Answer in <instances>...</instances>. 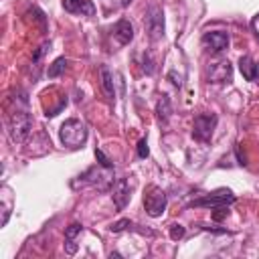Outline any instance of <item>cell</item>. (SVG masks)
Masks as SVG:
<instances>
[{
  "label": "cell",
  "mask_w": 259,
  "mask_h": 259,
  "mask_svg": "<svg viewBox=\"0 0 259 259\" xmlns=\"http://www.w3.org/2000/svg\"><path fill=\"white\" fill-rule=\"evenodd\" d=\"M59 136H61V142L67 148H81L85 144V140H87V125L77 117L65 119L61 123Z\"/></svg>",
  "instance_id": "1"
},
{
  "label": "cell",
  "mask_w": 259,
  "mask_h": 259,
  "mask_svg": "<svg viewBox=\"0 0 259 259\" xmlns=\"http://www.w3.org/2000/svg\"><path fill=\"white\" fill-rule=\"evenodd\" d=\"M30 130H32V117L26 109H22V111L16 109L8 117V136L14 144H22L30 136Z\"/></svg>",
  "instance_id": "2"
},
{
  "label": "cell",
  "mask_w": 259,
  "mask_h": 259,
  "mask_svg": "<svg viewBox=\"0 0 259 259\" xmlns=\"http://www.w3.org/2000/svg\"><path fill=\"white\" fill-rule=\"evenodd\" d=\"M113 176V172H111V168H97V166H93V168H89L85 174H81L71 186L73 188H79V186H95V188H99V190H105L109 184H111V178Z\"/></svg>",
  "instance_id": "3"
},
{
  "label": "cell",
  "mask_w": 259,
  "mask_h": 259,
  "mask_svg": "<svg viewBox=\"0 0 259 259\" xmlns=\"http://www.w3.org/2000/svg\"><path fill=\"white\" fill-rule=\"evenodd\" d=\"M166 192L160 188V186H148L146 192H144V206H146V212L150 217H162V212L166 210Z\"/></svg>",
  "instance_id": "4"
},
{
  "label": "cell",
  "mask_w": 259,
  "mask_h": 259,
  "mask_svg": "<svg viewBox=\"0 0 259 259\" xmlns=\"http://www.w3.org/2000/svg\"><path fill=\"white\" fill-rule=\"evenodd\" d=\"M235 202V194L229 190V188H221L217 192H210V194H204L200 198H194L190 202V206H196V208H219V206H229Z\"/></svg>",
  "instance_id": "5"
},
{
  "label": "cell",
  "mask_w": 259,
  "mask_h": 259,
  "mask_svg": "<svg viewBox=\"0 0 259 259\" xmlns=\"http://www.w3.org/2000/svg\"><path fill=\"white\" fill-rule=\"evenodd\" d=\"M146 28H148V36L152 42L160 40L164 36V12L162 8L152 2L148 6V12H146Z\"/></svg>",
  "instance_id": "6"
},
{
  "label": "cell",
  "mask_w": 259,
  "mask_h": 259,
  "mask_svg": "<svg viewBox=\"0 0 259 259\" xmlns=\"http://www.w3.org/2000/svg\"><path fill=\"white\" fill-rule=\"evenodd\" d=\"M217 127V115L214 113H198L194 117L192 125V136L198 142H208L212 138V132Z\"/></svg>",
  "instance_id": "7"
},
{
  "label": "cell",
  "mask_w": 259,
  "mask_h": 259,
  "mask_svg": "<svg viewBox=\"0 0 259 259\" xmlns=\"http://www.w3.org/2000/svg\"><path fill=\"white\" fill-rule=\"evenodd\" d=\"M208 81L210 83H229L233 81V67L227 59H219L208 67Z\"/></svg>",
  "instance_id": "8"
},
{
  "label": "cell",
  "mask_w": 259,
  "mask_h": 259,
  "mask_svg": "<svg viewBox=\"0 0 259 259\" xmlns=\"http://www.w3.org/2000/svg\"><path fill=\"white\" fill-rule=\"evenodd\" d=\"M111 198H113V204L117 206V210H123L132 198L130 194V182L125 178H119L113 186H111Z\"/></svg>",
  "instance_id": "9"
},
{
  "label": "cell",
  "mask_w": 259,
  "mask_h": 259,
  "mask_svg": "<svg viewBox=\"0 0 259 259\" xmlns=\"http://www.w3.org/2000/svg\"><path fill=\"white\" fill-rule=\"evenodd\" d=\"M202 45L212 53H221L229 47V34L223 30H210L202 36Z\"/></svg>",
  "instance_id": "10"
},
{
  "label": "cell",
  "mask_w": 259,
  "mask_h": 259,
  "mask_svg": "<svg viewBox=\"0 0 259 259\" xmlns=\"http://www.w3.org/2000/svg\"><path fill=\"white\" fill-rule=\"evenodd\" d=\"M63 8L71 14H81V16L95 14V6L91 0H63Z\"/></svg>",
  "instance_id": "11"
},
{
  "label": "cell",
  "mask_w": 259,
  "mask_h": 259,
  "mask_svg": "<svg viewBox=\"0 0 259 259\" xmlns=\"http://www.w3.org/2000/svg\"><path fill=\"white\" fill-rule=\"evenodd\" d=\"M113 38H115L117 45H121V47L130 45V42L134 40V26H132V22L125 20V18H121V20L113 26Z\"/></svg>",
  "instance_id": "12"
},
{
  "label": "cell",
  "mask_w": 259,
  "mask_h": 259,
  "mask_svg": "<svg viewBox=\"0 0 259 259\" xmlns=\"http://www.w3.org/2000/svg\"><path fill=\"white\" fill-rule=\"evenodd\" d=\"M239 71L243 75V79L247 81H253V83H259V63H255L251 57H241L239 59Z\"/></svg>",
  "instance_id": "13"
},
{
  "label": "cell",
  "mask_w": 259,
  "mask_h": 259,
  "mask_svg": "<svg viewBox=\"0 0 259 259\" xmlns=\"http://www.w3.org/2000/svg\"><path fill=\"white\" fill-rule=\"evenodd\" d=\"M83 233V225H79V223H73V225H69L67 229H65V251L69 253V255H75L77 253V243H75V239H77V235H81Z\"/></svg>",
  "instance_id": "14"
},
{
  "label": "cell",
  "mask_w": 259,
  "mask_h": 259,
  "mask_svg": "<svg viewBox=\"0 0 259 259\" xmlns=\"http://www.w3.org/2000/svg\"><path fill=\"white\" fill-rule=\"evenodd\" d=\"M99 75H101V87H103V93H105L109 99H113V97H115V89H113V75L109 73V69H107L105 65H101V67H99Z\"/></svg>",
  "instance_id": "15"
},
{
  "label": "cell",
  "mask_w": 259,
  "mask_h": 259,
  "mask_svg": "<svg viewBox=\"0 0 259 259\" xmlns=\"http://www.w3.org/2000/svg\"><path fill=\"white\" fill-rule=\"evenodd\" d=\"M67 65H69V61H67L65 57H59V59H55V61L49 65V69H47V75H49V79H55V77L63 75V73H65V69H67Z\"/></svg>",
  "instance_id": "16"
},
{
  "label": "cell",
  "mask_w": 259,
  "mask_h": 259,
  "mask_svg": "<svg viewBox=\"0 0 259 259\" xmlns=\"http://www.w3.org/2000/svg\"><path fill=\"white\" fill-rule=\"evenodd\" d=\"M4 190V194H2V227L8 223V217H10V210H12V196H10V188L8 186H4L2 188Z\"/></svg>",
  "instance_id": "17"
},
{
  "label": "cell",
  "mask_w": 259,
  "mask_h": 259,
  "mask_svg": "<svg viewBox=\"0 0 259 259\" xmlns=\"http://www.w3.org/2000/svg\"><path fill=\"white\" fill-rule=\"evenodd\" d=\"M156 113H158V117H160L162 121L168 119V115H170V99H168L166 95L158 101V105H156Z\"/></svg>",
  "instance_id": "18"
},
{
  "label": "cell",
  "mask_w": 259,
  "mask_h": 259,
  "mask_svg": "<svg viewBox=\"0 0 259 259\" xmlns=\"http://www.w3.org/2000/svg\"><path fill=\"white\" fill-rule=\"evenodd\" d=\"M95 158H97V162H99V166H103V168H113V164H111V160L99 150V148H95Z\"/></svg>",
  "instance_id": "19"
},
{
  "label": "cell",
  "mask_w": 259,
  "mask_h": 259,
  "mask_svg": "<svg viewBox=\"0 0 259 259\" xmlns=\"http://www.w3.org/2000/svg\"><path fill=\"white\" fill-rule=\"evenodd\" d=\"M127 227H134V225L130 223V219H121V221L113 223L109 229H111V233H119V231H123V229H127Z\"/></svg>",
  "instance_id": "20"
},
{
  "label": "cell",
  "mask_w": 259,
  "mask_h": 259,
  "mask_svg": "<svg viewBox=\"0 0 259 259\" xmlns=\"http://www.w3.org/2000/svg\"><path fill=\"white\" fill-rule=\"evenodd\" d=\"M184 237V227L182 225H172L170 227V239L172 241H178V239H182Z\"/></svg>",
  "instance_id": "21"
},
{
  "label": "cell",
  "mask_w": 259,
  "mask_h": 259,
  "mask_svg": "<svg viewBox=\"0 0 259 259\" xmlns=\"http://www.w3.org/2000/svg\"><path fill=\"white\" fill-rule=\"evenodd\" d=\"M148 154H150L148 142H146V140H140V142H138V158H148Z\"/></svg>",
  "instance_id": "22"
},
{
  "label": "cell",
  "mask_w": 259,
  "mask_h": 259,
  "mask_svg": "<svg viewBox=\"0 0 259 259\" xmlns=\"http://www.w3.org/2000/svg\"><path fill=\"white\" fill-rule=\"evenodd\" d=\"M217 210H219V212H214V221H221V219H225V217L229 214V208H227V206H219Z\"/></svg>",
  "instance_id": "23"
},
{
  "label": "cell",
  "mask_w": 259,
  "mask_h": 259,
  "mask_svg": "<svg viewBox=\"0 0 259 259\" xmlns=\"http://www.w3.org/2000/svg\"><path fill=\"white\" fill-rule=\"evenodd\" d=\"M251 26H253V30H255V34H257V38H259V12L251 18Z\"/></svg>",
  "instance_id": "24"
},
{
  "label": "cell",
  "mask_w": 259,
  "mask_h": 259,
  "mask_svg": "<svg viewBox=\"0 0 259 259\" xmlns=\"http://www.w3.org/2000/svg\"><path fill=\"white\" fill-rule=\"evenodd\" d=\"M132 2H134V0H121V6H123V8H127Z\"/></svg>",
  "instance_id": "25"
}]
</instances>
